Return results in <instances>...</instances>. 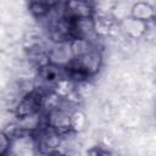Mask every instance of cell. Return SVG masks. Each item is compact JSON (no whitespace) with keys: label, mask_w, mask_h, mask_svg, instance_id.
Masks as SVG:
<instances>
[{"label":"cell","mask_w":156,"mask_h":156,"mask_svg":"<svg viewBox=\"0 0 156 156\" xmlns=\"http://www.w3.org/2000/svg\"><path fill=\"white\" fill-rule=\"evenodd\" d=\"M49 52V61L50 63L58 66V67H67L73 61V54L71 49V40L55 43L50 49Z\"/></svg>","instance_id":"cell-5"},{"label":"cell","mask_w":156,"mask_h":156,"mask_svg":"<svg viewBox=\"0 0 156 156\" xmlns=\"http://www.w3.org/2000/svg\"><path fill=\"white\" fill-rule=\"evenodd\" d=\"M72 111H68L63 106H60L58 108L45 113L46 124L62 136H66L69 133H74L72 129Z\"/></svg>","instance_id":"cell-3"},{"label":"cell","mask_w":156,"mask_h":156,"mask_svg":"<svg viewBox=\"0 0 156 156\" xmlns=\"http://www.w3.org/2000/svg\"><path fill=\"white\" fill-rule=\"evenodd\" d=\"M130 15L133 18L146 22L147 20H151L155 17V9L147 4V2H136L130 9Z\"/></svg>","instance_id":"cell-7"},{"label":"cell","mask_w":156,"mask_h":156,"mask_svg":"<svg viewBox=\"0 0 156 156\" xmlns=\"http://www.w3.org/2000/svg\"><path fill=\"white\" fill-rule=\"evenodd\" d=\"M72 33L73 38H80L91 41L95 45L98 39L96 33V21L94 17H83L72 21Z\"/></svg>","instance_id":"cell-4"},{"label":"cell","mask_w":156,"mask_h":156,"mask_svg":"<svg viewBox=\"0 0 156 156\" xmlns=\"http://www.w3.org/2000/svg\"><path fill=\"white\" fill-rule=\"evenodd\" d=\"M46 156H67V155H66L65 152L57 150V151H54V152H51V154H49V155H46Z\"/></svg>","instance_id":"cell-13"},{"label":"cell","mask_w":156,"mask_h":156,"mask_svg":"<svg viewBox=\"0 0 156 156\" xmlns=\"http://www.w3.org/2000/svg\"><path fill=\"white\" fill-rule=\"evenodd\" d=\"M95 7L88 1H69L66 2L65 17L69 20H77L83 17H94Z\"/></svg>","instance_id":"cell-6"},{"label":"cell","mask_w":156,"mask_h":156,"mask_svg":"<svg viewBox=\"0 0 156 156\" xmlns=\"http://www.w3.org/2000/svg\"><path fill=\"white\" fill-rule=\"evenodd\" d=\"M145 28H146L145 22L138 21L133 17L126 18L123 21V29H126V32L128 34H130L132 37H139L145 30Z\"/></svg>","instance_id":"cell-10"},{"label":"cell","mask_w":156,"mask_h":156,"mask_svg":"<svg viewBox=\"0 0 156 156\" xmlns=\"http://www.w3.org/2000/svg\"><path fill=\"white\" fill-rule=\"evenodd\" d=\"M56 2H48V1H32L29 2V12L38 20L44 18L51 9L55 6Z\"/></svg>","instance_id":"cell-9"},{"label":"cell","mask_w":156,"mask_h":156,"mask_svg":"<svg viewBox=\"0 0 156 156\" xmlns=\"http://www.w3.org/2000/svg\"><path fill=\"white\" fill-rule=\"evenodd\" d=\"M99 156H112L108 151H104V150H100V154H99Z\"/></svg>","instance_id":"cell-14"},{"label":"cell","mask_w":156,"mask_h":156,"mask_svg":"<svg viewBox=\"0 0 156 156\" xmlns=\"http://www.w3.org/2000/svg\"><path fill=\"white\" fill-rule=\"evenodd\" d=\"M85 124V117L82 112L79 111H74L72 113V129L73 132H78V130H82L83 127Z\"/></svg>","instance_id":"cell-12"},{"label":"cell","mask_w":156,"mask_h":156,"mask_svg":"<svg viewBox=\"0 0 156 156\" xmlns=\"http://www.w3.org/2000/svg\"><path fill=\"white\" fill-rule=\"evenodd\" d=\"M12 143L13 139L6 133L1 132L0 135V156H10L12 154Z\"/></svg>","instance_id":"cell-11"},{"label":"cell","mask_w":156,"mask_h":156,"mask_svg":"<svg viewBox=\"0 0 156 156\" xmlns=\"http://www.w3.org/2000/svg\"><path fill=\"white\" fill-rule=\"evenodd\" d=\"M96 46L85 39H80V38H73L71 40V49H72V54H73V58L80 57L83 55H85L87 52L91 51L93 49H95Z\"/></svg>","instance_id":"cell-8"},{"label":"cell","mask_w":156,"mask_h":156,"mask_svg":"<svg viewBox=\"0 0 156 156\" xmlns=\"http://www.w3.org/2000/svg\"><path fill=\"white\" fill-rule=\"evenodd\" d=\"M101 63H102L101 51L98 48H95L91 51L87 52L85 55L77 57V58H73V61L66 68L78 71L89 78V77H91L99 72Z\"/></svg>","instance_id":"cell-2"},{"label":"cell","mask_w":156,"mask_h":156,"mask_svg":"<svg viewBox=\"0 0 156 156\" xmlns=\"http://www.w3.org/2000/svg\"><path fill=\"white\" fill-rule=\"evenodd\" d=\"M32 134L35 140L37 150L43 156H46L54 151L60 150V146L63 141V136L48 126L38 129Z\"/></svg>","instance_id":"cell-1"}]
</instances>
